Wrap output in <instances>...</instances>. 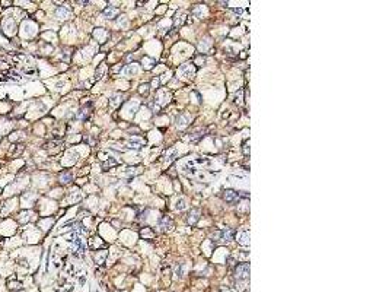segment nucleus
<instances>
[{
	"label": "nucleus",
	"instance_id": "f257e3e1",
	"mask_svg": "<svg viewBox=\"0 0 389 292\" xmlns=\"http://www.w3.org/2000/svg\"><path fill=\"white\" fill-rule=\"evenodd\" d=\"M249 275V264L248 263H242L236 267V278L238 279H246Z\"/></svg>",
	"mask_w": 389,
	"mask_h": 292
},
{
	"label": "nucleus",
	"instance_id": "f03ea898",
	"mask_svg": "<svg viewBox=\"0 0 389 292\" xmlns=\"http://www.w3.org/2000/svg\"><path fill=\"white\" fill-rule=\"evenodd\" d=\"M195 73V70H194V67L190 64V63H185V64H182L179 69H178V75H187V78H191L192 75Z\"/></svg>",
	"mask_w": 389,
	"mask_h": 292
},
{
	"label": "nucleus",
	"instance_id": "7ed1b4c3",
	"mask_svg": "<svg viewBox=\"0 0 389 292\" xmlns=\"http://www.w3.org/2000/svg\"><path fill=\"white\" fill-rule=\"evenodd\" d=\"M190 124V116L188 114H179L176 117V127L178 129H185Z\"/></svg>",
	"mask_w": 389,
	"mask_h": 292
},
{
	"label": "nucleus",
	"instance_id": "20e7f679",
	"mask_svg": "<svg viewBox=\"0 0 389 292\" xmlns=\"http://www.w3.org/2000/svg\"><path fill=\"white\" fill-rule=\"evenodd\" d=\"M223 199L227 201V203H235V201L239 199V196H238V191H235V190H226L224 194H223Z\"/></svg>",
	"mask_w": 389,
	"mask_h": 292
},
{
	"label": "nucleus",
	"instance_id": "39448f33",
	"mask_svg": "<svg viewBox=\"0 0 389 292\" xmlns=\"http://www.w3.org/2000/svg\"><path fill=\"white\" fill-rule=\"evenodd\" d=\"M219 235H220V240H223V241H232L233 235H235V231L230 229V228H224V229L220 231Z\"/></svg>",
	"mask_w": 389,
	"mask_h": 292
},
{
	"label": "nucleus",
	"instance_id": "423d86ee",
	"mask_svg": "<svg viewBox=\"0 0 389 292\" xmlns=\"http://www.w3.org/2000/svg\"><path fill=\"white\" fill-rule=\"evenodd\" d=\"M56 16L58 18V19H67V18H70V9L68 7H66V6H61V7H58L57 10H56Z\"/></svg>",
	"mask_w": 389,
	"mask_h": 292
},
{
	"label": "nucleus",
	"instance_id": "0eeeda50",
	"mask_svg": "<svg viewBox=\"0 0 389 292\" xmlns=\"http://www.w3.org/2000/svg\"><path fill=\"white\" fill-rule=\"evenodd\" d=\"M172 227H173L172 219H171L168 215L162 216V219H161V228H162L163 231H169V229H172Z\"/></svg>",
	"mask_w": 389,
	"mask_h": 292
},
{
	"label": "nucleus",
	"instance_id": "6e6552de",
	"mask_svg": "<svg viewBox=\"0 0 389 292\" xmlns=\"http://www.w3.org/2000/svg\"><path fill=\"white\" fill-rule=\"evenodd\" d=\"M198 219H200V210L198 209H191V212L188 215V223L190 225H195Z\"/></svg>",
	"mask_w": 389,
	"mask_h": 292
},
{
	"label": "nucleus",
	"instance_id": "1a4fd4ad",
	"mask_svg": "<svg viewBox=\"0 0 389 292\" xmlns=\"http://www.w3.org/2000/svg\"><path fill=\"white\" fill-rule=\"evenodd\" d=\"M238 242L241 245H249V232L248 231L239 232L238 234Z\"/></svg>",
	"mask_w": 389,
	"mask_h": 292
},
{
	"label": "nucleus",
	"instance_id": "9d476101",
	"mask_svg": "<svg viewBox=\"0 0 389 292\" xmlns=\"http://www.w3.org/2000/svg\"><path fill=\"white\" fill-rule=\"evenodd\" d=\"M178 158V150L175 149V148H172V149H169L168 152H166V156H165V162H168V164H171L173 159H176Z\"/></svg>",
	"mask_w": 389,
	"mask_h": 292
},
{
	"label": "nucleus",
	"instance_id": "9b49d317",
	"mask_svg": "<svg viewBox=\"0 0 389 292\" xmlns=\"http://www.w3.org/2000/svg\"><path fill=\"white\" fill-rule=\"evenodd\" d=\"M117 13H118V9L112 7V6H109V7H106L104 10V16L106 19H114V16H117Z\"/></svg>",
	"mask_w": 389,
	"mask_h": 292
},
{
	"label": "nucleus",
	"instance_id": "f8f14e48",
	"mask_svg": "<svg viewBox=\"0 0 389 292\" xmlns=\"http://www.w3.org/2000/svg\"><path fill=\"white\" fill-rule=\"evenodd\" d=\"M137 72H139V66H137L136 63H133V64H128L125 69H124V73L127 75V76H131V75H136Z\"/></svg>",
	"mask_w": 389,
	"mask_h": 292
},
{
	"label": "nucleus",
	"instance_id": "ddd939ff",
	"mask_svg": "<svg viewBox=\"0 0 389 292\" xmlns=\"http://www.w3.org/2000/svg\"><path fill=\"white\" fill-rule=\"evenodd\" d=\"M73 180V175H72V172H63V174H60V181L63 183V184H67V183H70Z\"/></svg>",
	"mask_w": 389,
	"mask_h": 292
},
{
	"label": "nucleus",
	"instance_id": "4468645a",
	"mask_svg": "<svg viewBox=\"0 0 389 292\" xmlns=\"http://www.w3.org/2000/svg\"><path fill=\"white\" fill-rule=\"evenodd\" d=\"M210 46H211V41H210V38H205L204 41L201 39V42H200V50L205 51V50H207Z\"/></svg>",
	"mask_w": 389,
	"mask_h": 292
},
{
	"label": "nucleus",
	"instance_id": "2eb2a0df",
	"mask_svg": "<svg viewBox=\"0 0 389 292\" xmlns=\"http://www.w3.org/2000/svg\"><path fill=\"white\" fill-rule=\"evenodd\" d=\"M185 203H187V201H185V199H179V200L176 201V206H175V208H176L178 210H184V209L187 208V205H185Z\"/></svg>",
	"mask_w": 389,
	"mask_h": 292
},
{
	"label": "nucleus",
	"instance_id": "dca6fc26",
	"mask_svg": "<svg viewBox=\"0 0 389 292\" xmlns=\"http://www.w3.org/2000/svg\"><path fill=\"white\" fill-rule=\"evenodd\" d=\"M117 164H118V161H117V159L109 158L108 161H105V162H104V168H108V167H115Z\"/></svg>",
	"mask_w": 389,
	"mask_h": 292
},
{
	"label": "nucleus",
	"instance_id": "f3484780",
	"mask_svg": "<svg viewBox=\"0 0 389 292\" xmlns=\"http://www.w3.org/2000/svg\"><path fill=\"white\" fill-rule=\"evenodd\" d=\"M9 288L10 289H19V288H22V283L20 282H9Z\"/></svg>",
	"mask_w": 389,
	"mask_h": 292
},
{
	"label": "nucleus",
	"instance_id": "a211bd4d",
	"mask_svg": "<svg viewBox=\"0 0 389 292\" xmlns=\"http://www.w3.org/2000/svg\"><path fill=\"white\" fill-rule=\"evenodd\" d=\"M120 98H121L120 95H115V97H114V98H112V101H111V107H115V105L120 102Z\"/></svg>",
	"mask_w": 389,
	"mask_h": 292
},
{
	"label": "nucleus",
	"instance_id": "6ab92c4d",
	"mask_svg": "<svg viewBox=\"0 0 389 292\" xmlns=\"http://www.w3.org/2000/svg\"><path fill=\"white\" fill-rule=\"evenodd\" d=\"M235 102H236V104H239V105L242 104V91H239V94L236 95V99H235Z\"/></svg>",
	"mask_w": 389,
	"mask_h": 292
},
{
	"label": "nucleus",
	"instance_id": "aec40b11",
	"mask_svg": "<svg viewBox=\"0 0 389 292\" xmlns=\"http://www.w3.org/2000/svg\"><path fill=\"white\" fill-rule=\"evenodd\" d=\"M233 12H235L236 15H243L245 9H242V7H238V9H233Z\"/></svg>",
	"mask_w": 389,
	"mask_h": 292
},
{
	"label": "nucleus",
	"instance_id": "412c9836",
	"mask_svg": "<svg viewBox=\"0 0 389 292\" xmlns=\"http://www.w3.org/2000/svg\"><path fill=\"white\" fill-rule=\"evenodd\" d=\"M195 64H198V66L204 64V57H198V59L195 60Z\"/></svg>",
	"mask_w": 389,
	"mask_h": 292
},
{
	"label": "nucleus",
	"instance_id": "4be33fe9",
	"mask_svg": "<svg viewBox=\"0 0 389 292\" xmlns=\"http://www.w3.org/2000/svg\"><path fill=\"white\" fill-rule=\"evenodd\" d=\"M157 85H159V80H157V79H155V80H153V86H155V89L157 88Z\"/></svg>",
	"mask_w": 389,
	"mask_h": 292
},
{
	"label": "nucleus",
	"instance_id": "5701e85b",
	"mask_svg": "<svg viewBox=\"0 0 389 292\" xmlns=\"http://www.w3.org/2000/svg\"><path fill=\"white\" fill-rule=\"evenodd\" d=\"M0 140H2V136H0Z\"/></svg>",
	"mask_w": 389,
	"mask_h": 292
}]
</instances>
